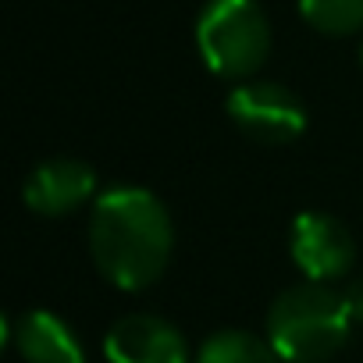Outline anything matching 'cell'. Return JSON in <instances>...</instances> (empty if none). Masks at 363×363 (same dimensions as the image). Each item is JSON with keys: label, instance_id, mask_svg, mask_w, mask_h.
I'll return each mask as SVG.
<instances>
[{"label": "cell", "instance_id": "obj_8", "mask_svg": "<svg viewBox=\"0 0 363 363\" xmlns=\"http://www.w3.org/2000/svg\"><path fill=\"white\" fill-rule=\"evenodd\" d=\"M4 338L26 363H86L79 335L50 310H26L18 317H4Z\"/></svg>", "mask_w": 363, "mask_h": 363}, {"label": "cell", "instance_id": "obj_7", "mask_svg": "<svg viewBox=\"0 0 363 363\" xmlns=\"http://www.w3.org/2000/svg\"><path fill=\"white\" fill-rule=\"evenodd\" d=\"M107 363H189V342L157 313H125L104 335Z\"/></svg>", "mask_w": 363, "mask_h": 363}, {"label": "cell", "instance_id": "obj_3", "mask_svg": "<svg viewBox=\"0 0 363 363\" xmlns=\"http://www.w3.org/2000/svg\"><path fill=\"white\" fill-rule=\"evenodd\" d=\"M196 50L218 79L250 82L271 57V22L257 0H207L196 18Z\"/></svg>", "mask_w": 363, "mask_h": 363}, {"label": "cell", "instance_id": "obj_2", "mask_svg": "<svg viewBox=\"0 0 363 363\" xmlns=\"http://www.w3.org/2000/svg\"><path fill=\"white\" fill-rule=\"evenodd\" d=\"M345 292L320 281H299L274 296L267 310V342L285 363H328L352 331Z\"/></svg>", "mask_w": 363, "mask_h": 363}, {"label": "cell", "instance_id": "obj_6", "mask_svg": "<svg viewBox=\"0 0 363 363\" xmlns=\"http://www.w3.org/2000/svg\"><path fill=\"white\" fill-rule=\"evenodd\" d=\"M96 196L100 193L93 167L75 157H54L36 164L22 186V203L40 218H68Z\"/></svg>", "mask_w": 363, "mask_h": 363}, {"label": "cell", "instance_id": "obj_5", "mask_svg": "<svg viewBox=\"0 0 363 363\" xmlns=\"http://www.w3.org/2000/svg\"><path fill=\"white\" fill-rule=\"evenodd\" d=\"M289 253H292V264L303 271V278L320 281V285L345 278L356 264L352 232L335 214H324V211H303L292 221Z\"/></svg>", "mask_w": 363, "mask_h": 363}, {"label": "cell", "instance_id": "obj_11", "mask_svg": "<svg viewBox=\"0 0 363 363\" xmlns=\"http://www.w3.org/2000/svg\"><path fill=\"white\" fill-rule=\"evenodd\" d=\"M345 303H349V313L356 324H363V278H356L349 289H345Z\"/></svg>", "mask_w": 363, "mask_h": 363}, {"label": "cell", "instance_id": "obj_12", "mask_svg": "<svg viewBox=\"0 0 363 363\" xmlns=\"http://www.w3.org/2000/svg\"><path fill=\"white\" fill-rule=\"evenodd\" d=\"M359 65H363V47H359Z\"/></svg>", "mask_w": 363, "mask_h": 363}, {"label": "cell", "instance_id": "obj_4", "mask_svg": "<svg viewBox=\"0 0 363 363\" xmlns=\"http://www.w3.org/2000/svg\"><path fill=\"white\" fill-rule=\"evenodd\" d=\"M225 111L232 118V125L253 139V143H264V146H285V143H296L306 125H310V114H306V104L281 82H264V79H250V82H239L228 100H225Z\"/></svg>", "mask_w": 363, "mask_h": 363}, {"label": "cell", "instance_id": "obj_1", "mask_svg": "<svg viewBox=\"0 0 363 363\" xmlns=\"http://www.w3.org/2000/svg\"><path fill=\"white\" fill-rule=\"evenodd\" d=\"M174 225L157 193L111 186L89 207V253L104 281L121 292L157 285L171 264Z\"/></svg>", "mask_w": 363, "mask_h": 363}, {"label": "cell", "instance_id": "obj_9", "mask_svg": "<svg viewBox=\"0 0 363 363\" xmlns=\"http://www.w3.org/2000/svg\"><path fill=\"white\" fill-rule=\"evenodd\" d=\"M196 363H285L267 338H257L242 328H221L203 338Z\"/></svg>", "mask_w": 363, "mask_h": 363}, {"label": "cell", "instance_id": "obj_10", "mask_svg": "<svg viewBox=\"0 0 363 363\" xmlns=\"http://www.w3.org/2000/svg\"><path fill=\"white\" fill-rule=\"evenodd\" d=\"M299 15L320 36L363 33V0H299Z\"/></svg>", "mask_w": 363, "mask_h": 363}]
</instances>
